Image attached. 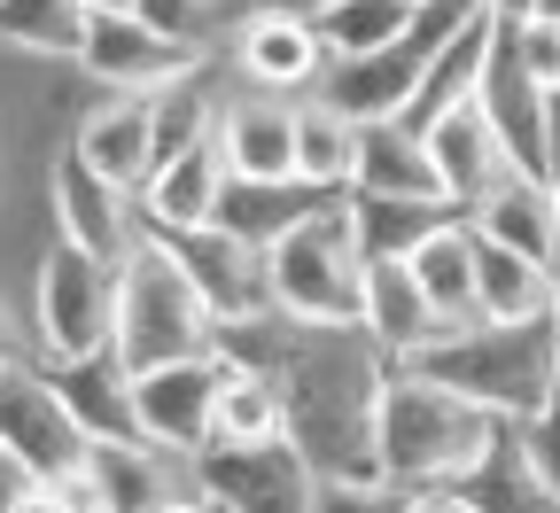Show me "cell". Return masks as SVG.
<instances>
[{"instance_id": "ab89813d", "label": "cell", "mask_w": 560, "mask_h": 513, "mask_svg": "<svg viewBox=\"0 0 560 513\" xmlns=\"http://www.w3.org/2000/svg\"><path fill=\"white\" fill-rule=\"evenodd\" d=\"M265 9H319V0H226L234 24H242V16H265Z\"/></svg>"}, {"instance_id": "60d3db41", "label": "cell", "mask_w": 560, "mask_h": 513, "mask_svg": "<svg viewBox=\"0 0 560 513\" xmlns=\"http://www.w3.org/2000/svg\"><path fill=\"white\" fill-rule=\"evenodd\" d=\"M412 513H467V505H459L452 490H436V498H412Z\"/></svg>"}, {"instance_id": "8992f818", "label": "cell", "mask_w": 560, "mask_h": 513, "mask_svg": "<svg viewBox=\"0 0 560 513\" xmlns=\"http://www.w3.org/2000/svg\"><path fill=\"white\" fill-rule=\"evenodd\" d=\"M86 428L70 420L55 374L32 358V365H9L0 374V459H16L32 482H62V475H79L86 467Z\"/></svg>"}, {"instance_id": "7bdbcfd3", "label": "cell", "mask_w": 560, "mask_h": 513, "mask_svg": "<svg viewBox=\"0 0 560 513\" xmlns=\"http://www.w3.org/2000/svg\"><path fill=\"white\" fill-rule=\"evenodd\" d=\"M529 16H552L560 24V0H529Z\"/></svg>"}, {"instance_id": "52a82bcc", "label": "cell", "mask_w": 560, "mask_h": 513, "mask_svg": "<svg viewBox=\"0 0 560 513\" xmlns=\"http://www.w3.org/2000/svg\"><path fill=\"white\" fill-rule=\"evenodd\" d=\"M234 70L249 94H280V102H312L327 86V39H319V9H265V16H242L234 24Z\"/></svg>"}, {"instance_id": "4316f807", "label": "cell", "mask_w": 560, "mask_h": 513, "mask_svg": "<svg viewBox=\"0 0 560 513\" xmlns=\"http://www.w3.org/2000/svg\"><path fill=\"white\" fill-rule=\"evenodd\" d=\"M405 265H412L420 288H429V304H436L444 335H459V327L482 319V304H475V226H467V218H452V226H444L436 242H420Z\"/></svg>"}, {"instance_id": "9c48e42d", "label": "cell", "mask_w": 560, "mask_h": 513, "mask_svg": "<svg viewBox=\"0 0 560 513\" xmlns=\"http://www.w3.org/2000/svg\"><path fill=\"white\" fill-rule=\"evenodd\" d=\"M219 358H187V365H156L132 374V412H140V444H156L172 459H202L219 444Z\"/></svg>"}, {"instance_id": "6da1fadb", "label": "cell", "mask_w": 560, "mask_h": 513, "mask_svg": "<svg viewBox=\"0 0 560 513\" xmlns=\"http://www.w3.org/2000/svg\"><path fill=\"white\" fill-rule=\"evenodd\" d=\"M499 412H482L475 397L429 382L420 365H397L389 389H382V420H374V459H382V482L412 490V498H436V490H459L482 452L499 444Z\"/></svg>"}, {"instance_id": "ba28073f", "label": "cell", "mask_w": 560, "mask_h": 513, "mask_svg": "<svg viewBox=\"0 0 560 513\" xmlns=\"http://www.w3.org/2000/svg\"><path fill=\"white\" fill-rule=\"evenodd\" d=\"M195 482L226 513H312L319 505V467L296 444H210L195 459Z\"/></svg>"}, {"instance_id": "3957f363", "label": "cell", "mask_w": 560, "mask_h": 513, "mask_svg": "<svg viewBox=\"0 0 560 513\" xmlns=\"http://www.w3.org/2000/svg\"><path fill=\"white\" fill-rule=\"evenodd\" d=\"M117 358H125V374L219 358V312L202 304V288L187 280V265L164 234H140L132 257L117 265Z\"/></svg>"}, {"instance_id": "d6a6232c", "label": "cell", "mask_w": 560, "mask_h": 513, "mask_svg": "<svg viewBox=\"0 0 560 513\" xmlns=\"http://www.w3.org/2000/svg\"><path fill=\"white\" fill-rule=\"evenodd\" d=\"M132 16L140 24H156L164 39H179V47H210V24H234L226 16V0H132Z\"/></svg>"}, {"instance_id": "7402d4cb", "label": "cell", "mask_w": 560, "mask_h": 513, "mask_svg": "<svg viewBox=\"0 0 560 513\" xmlns=\"http://www.w3.org/2000/svg\"><path fill=\"white\" fill-rule=\"evenodd\" d=\"M467 226H475L482 242H499V249H514V257L560 272V195H552L545 179H529V172H514L499 195L467 218Z\"/></svg>"}, {"instance_id": "ffe728a7", "label": "cell", "mask_w": 560, "mask_h": 513, "mask_svg": "<svg viewBox=\"0 0 560 513\" xmlns=\"http://www.w3.org/2000/svg\"><path fill=\"white\" fill-rule=\"evenodd\" d=\"M86 475L109 513H164L179 490H195V459H172L156 444H94Z\"/></svg>"}, {"instance_id": "8d00e7d4", "label": "cell", "mask_w": 560, "mask_h": 513, "mask_svg": "<svg viewBox=\"0 0 560 513\" xmlns=\"http://www.w3.org/2000/svg\"><path fill=\"white\" fill-rule=\"evenodd\" d=\"M16 513H79L62 498V482H24V498H16Z\"/></svg>"}, {"instance_id": "603a6c76", "label": "cell", "mask_w": 560, "mask_h": 513, "mask_svg": "<svg viewBox=\"0 0 560 513\" xmlns=\"http://www.w3.org/2000/svg\"><path fill=\"white\" fill-rule=\"evenodd\" d=\"M366 202H444V179H436V156L412 125H366L359 132V187Z\"/></svg>"}, {"instance_id": "ac0fdd59", "label": "cell", "mask_w": 560, "mask_h": 513, "mask_svg": "<svg viewBox=\"0 0 560 513\" xmlns=\"http://www.w3.org/2000/svg\"><path fill=\"white\" fill-rule=\"evenodd\" d=\"M420 79H429V62L412 55V39H397V47H382V55H350V62H335L327 86H319V102H335L350 125H405Z\"/></svg>"}, {"instance_id": "4fadbf2b", "label": "cell", "mask_w": 560, "mask_h": 513, "mask_svg": "<svg viewBox=\"0 0 560 513\" xmlns=\"http://www.w3.org/2000/svg\"><path fill=\"white\" fill-rule=\"evenodd\" d=\"M475 102H482L490 125H499L506 156H514L529 179H545V164H552V94L522 70V55H514V39H506V16H499V39H490V70H482Z\"/></svg>"}, {"instance_id": "7a4b0ae2", "label": "cell", "mask_w": 560, "mask_h": 513, "mask_svg": "<svg viewBox=\"0 0 560 513\" xmlns=\"http://www.w3.org/2000/svg\"><path fill=\"white\" fill-rule=\"evenodd\" d=\"M412 365H420L429 382L475 397L482 412L529 428V420L560 397V327H552V319H475V327L429 342Z\"/></svg>"}, {"instance_id": "484cf974", "label": "cell", "mask_w": 560, "mask_h": 513, "mask_svg": "<svg viewBox=\"0 0 560 513\" xmlns=\"http://www.w3.org/2000/svg\"><path fill=\"white\" fill-rule=\"evenodd\" d=\"M359 132L366 125H350L335 102H296V179L312 195H350L359 187Z\"/></svg>"}, {"instance_id": "74e56055", "label": "cell", "mask_w": 560, "mask_h": 513, "mask_svg": "<svg viewBox=\"0 0 560 513\" xmlns=\"http://www.w3.org/2000/svg\"><path fill=\"white\" fill-rule=\"evenodd\" d=\"M9 365H32V350H24V335L9 327V312H0V374H9Z\"/></svg>"}, {"instance_id": "5bb4252c", "label": "cell", "mask_w": 560, "mask_h": 513, "mask_svg": "<svg viewBox=\"0 0 560 513\" xmlns=\"http://www.w3.org/2000/svg\"><path fill=\"white\" fill-rule=\"evenodd\" d=\"M359 335L389 358V365H412L429 342H444V319L429 304V288L412 280L405 257H366V288H359Z\"/></svg>"}, {"instance_id": "1f68e13d", "label": "cell", "mask_w": 560, "mask_h": 513, "mask_svg": "<svg viewBox=\"0 0 560 513\" xmlns=\"http://www.w3.org/2000/svg\"><path fill=\"white\" fill-rule=\"evenodd\" d=\"M452 218H459L452 202H366L359 195V242H366V257H412L420 242H436Z\"/></svg>"}, {"instance_id": "f546056e", "label": "cell", "mask_w": 560, "mask_h": 513, "mask_svg": "<svg viewBox=\"0 0 560 513\" xmlns=\"http://www.w3.org/2000/svg\"><path fill=\"white\" fill-rule=\"evenodd\" d=\"M412 32V0H319V39L335 62L350 55H382Z\"/></svg>"}, {"instance_id": "cb8c5ba5", "label": "cell", "mask_w": 560, "mask_h": 513, "mask_svg": "<svg viewBox=\"0 0 560 513\" xmlns=\"http://www.w3.org/2000/svg\"><path fill=\"white\" fill-rule=\"evenodd\" d=\"M70 420L86 428V444H140V412H132V374H125V358L102 350L86 365H47Z\"/></svg>"}, {"instance_id": "e0dca14e", "label": "cell", "mask_w": 560, "mask_h": 513, "mask_svg": "<svg viewBox=\"0 0 560 513\" xmlns=\"http://www.w3.org/2000/svg\"><path fill=\"white\" fill-rule=\"evenodd\" d=\"M226 149L219 140H202V149H179L172 164H156L149 195H140V226L179 242V234H202V226H219V202H226Z\"/></svg>"}, {"instance_id": "2e32d148", "label": "cell", "mask_w": 560, "mask_h": 513, "mask_svg": "<svg viewBox=\"0 0 560 513\" xmlns=\"http://www.w3.org/2000/svg\"><path fill=\"white\" fill-rule=\"evenodd\" d=\"M172 249H179L187 280L202 288V304L219 312V327L272 312V272H265V249H249L242 234H226V226H202V234H179Z\"/></svg>"}, {"instance_id": "e575fe53", "label": "cell", "mask_w": 560, "mask_h": 513, "mask_svg": "<svg viewBox=\"0 0 560 513\" xmlns=\"http://www.w3.org/2000/svg\"><path fill=\"white\" fill-rule=\"evenodd\" d=\"M506 39H514V55H522L529 79L545 94H560V24L552 16H506Z\"/></svg>"}, {"instance_id": "836d02e7", "label": "cell", "mask_w": 560, "mask_h": 513, "mask_svg": "<svg viewBox=\"0 0 560 513\" xmlns=\"http://www.w3.org/2000/svg\"><path fill=\"white\" fill-rule=\"evenodd\" d=\"M312 513H412V490H397L382 475H319Z\"/></svg>"}, {"instance_id": "d4e9b609", "label": "cell", "mask_w": 560, "mask_h": 513, "mask_svg": "<svg viewBox=\"0 0 560 513\" xmlns=\"http://www.w3.org/2000/svg\"><path fill=\"white\" fill-rule=\"evenodd\" d=\"M475 304L482 319H552L560 304V272L552 265H529L499 242H482L475 234Z\"/></svg>"}, {"instance_id": "5b68a950", "label": "cell", "mask_w": 560, "mask_h": 513, "mask_svg": "<svg viewBox=\"0 0 560 513\" xmlns=\"http://www.w3.org/2000/svg\"><path fill=\"white\" fill-rule=\"evenodd\" d=\"M102 350H117V265L55 242L39 257V288H32V358L86 365Z\"/></svg>"}, {"instance_id": "ee69618b", "label": "cell", "mask_w": 560, "mask_h": 513, "mask_svg": "<svg viewBox=\"0 0 560 513\" xmlns=\"http://www.w3.org/2000/svg\"><path fill=\"white\" fill-rule=\"evenodd\" d=\"M552 327H560V304H552Z\"/></svg>"}, {"instance_id": "d6986e66", "label": "cell", "mask_w": 560, "mask_h": 513, "mask_svg": "<svg viewBox=\"0 0 560 513\" xmlns=\"http://www.w3.org/2000/svg\"><path fill=\"white\" fill-rule=\"evenodd\" d=\"M219 149L234 179H296V102L234 94L219 109Z\"/></svg>"}, {"instance_id": "8fae6325", "label": "cell", "mask_w": 560, "mask_h": 513, "mask_svg": "<svg viewBox=\"0 0 560 513\" xmlns=\"http://www.w3.org/2000/svg\"><path fill=\"white\" fill-rule=\"evenodd\" d=\"M140 234H149V226H140V195L109 187L102 172H86L79 156L62 149V164H55V242L86 249L102 265H125Z\"/></svg>"}, {"instance_id": "277c9868", "label": "cell", "mask_w": 560, "mask_h": 513, "mask_svg": "<svg viewBox=\"0 0 560 513\" xmlns=\"http://www.w3.org/2000/svg\"><path fill=\"white\" fill-rule=\"evenodd\" d=\"M272 312L296 327H359L366 288V242H359V195H319L304 226H289L265 249Z\"/></svg>"}, {"instance_id": "83f0119b", "label": "cell", "mask_w": 560, "mask_h": 513, "mask_svg": "<svg viewBox=\"0 0 560 513\" xmlns=\"http://www.w3.org/2000/svg\"><path fill=\"white\" fill-rule=\"evenodd\" d=\"M319 210V195L304 179H226V202H219V226L242 234L249 249H272L289 226H304V218Z\"/></svg>"}, {"instance_id": "9a60e30c", "label": "cell", "mask_w": 560, "mask_h": 513, "mask_svg": "<svg viewBox=\"0 0 560 513\" xmlns=\"http://www.w3.org/2000/svg\"><path fill=\"white\" fill-rule=\"evenodd\" d=\"M70 156H79L86 172H102L109 187H125V195H149V179H156V117H149V94H109L102 109H86L79 132H70Z\"/></svg>"}, {"instance_id": "4dcf8cb0", "label": "cell", "mask_w": 560, "mask_h": 513, "mask_svg": "<svg viewBox=\"0 0 560 513\" xmlns=\"http://www.w3.org/2000/svg\"><path fill=\"white\" fill-rule=\"evenodd\" d=\"M86 9L79 0H0V39L24 47V55H62L79 62L86 55Z\"/></svg>"}, {"instance_id": "44dd1931", "label": "cell", "mask_w": 560, "mask_h": 513, "mask_svg": "<svg viewBox=\"0 0 560 513\" xmlns=\"http://www.w3.org/2000/svg\"><path fill=\"white\" fill-rule=\"evenodd\" d=\"M467 513H560V490L545 482V467H537V452H529V435L506 420L499 428V444L482 452V467L452 490Z\"/></svg>"}, {"instance_id": "7c38bea8", "label": "cell", "mask_w": 560, "mask_h": 513, "mask_svg": "<svg viewBox=\"0 0 560 513\" xmlns=\"http://www.w3.org/2000/svg\"><path fill=\"white\" fill-rule=\"evenodd\" d=\"M420 140H429V156H436V179H444V202L459 210V218H475L490 195H499L522 164L506 156V140H499V125L482 117V102H459V109H444L436 125H420Z\"/></svg>"}, {"instance_id": "d590c367", "label": "cell", "mask_w": 560, "mask_h": 513, "mask_svg": "<svg viewBox=\"0 0 560 513\" xmlns=\"http://www.w3.org/2000/svg\"><path fill=\"white\" fill-rule=\"evenodd\" d=\"M522 435H529V452H537V467H545V482L560 490V397H552V405H545V412H537V420H529Z\"/></svg>"}, {"instance_id": "b9f144b4", "label": "cell", "mask_w": 560, "mask_h": 513, "mask_svg": "<svg viewBox=\"0 0 560 513\" xmlns=\"http://www.w3.org/2000/svg\"><path fill=\"white\" fill-rule=\"evenodd\" d=\"M86 16H117V9H132V0H79Z\"/></svg>"}, {"instance_id": "30bf717a", "label": "cell", "mask_w": 560, "mask_h": 513, "mask_svg": "<svg viewBox=\"0 0 560 513\" xmlns=\"http://www.w3.org/2000/svg\"><path fill=\"white\" fill-rule=\"evenodd\" d=\"M79 62H86V79H102V86H117V94H164V86H179V79H195V70H202L195 47L164 39L156 24H140L132 9L94 16Z\"/></svg>"}, {"instance_id": "f35d334b", "label": "cell", "mask_w": 560, "mask_h": 513, "mask_svg": "<svg viewBox=\"0 0 560 513\" xmlns=\"http://www.w3.org/2000/svg\"><path fill=\"white\" fill-rule=\"evenodd\" d=\"M24 482H32V475H24L16 459H0V513H16V498H24Z\"/></svg>"}, {"instance_id": "f1b7e54d", "label": "cell", "mask_w": 560, "mask_h": 513, "mask_svg": "<svg viewBox=\"0 0 560 513\" xmlns=\"http://www.w3.org/2000/svg\"><path fill=\"white\" fill-rule=\"evenodd\" d=\"M219 444H289V397H280L272 374L226 365V382H219Z\"/></svg>"}]
</instances>
